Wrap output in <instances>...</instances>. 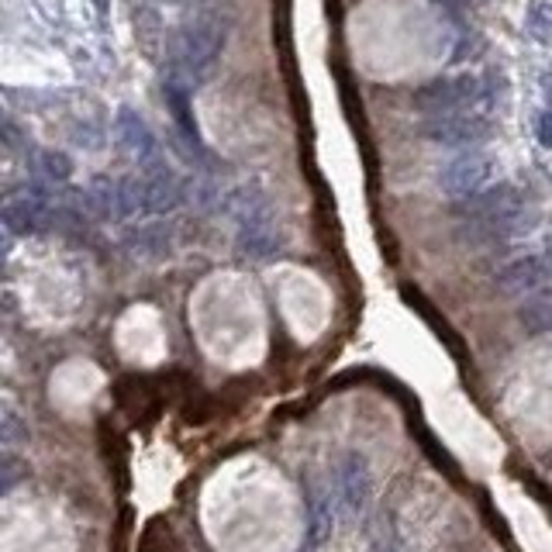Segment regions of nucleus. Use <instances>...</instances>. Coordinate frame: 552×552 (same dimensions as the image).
I'll return each mask as SVG.
<instances>
[{
    "mask_svg": "<svg viewBox=\"0 0 552 552\" xmlns=\"http://www.w3.org/2000/svg\"><path fill=\"white\" fill-rule=\"evenodd\" d=\"M114 135H118L121 149H125L138 166L156 163V156H159L156 135H152V128L145 125L142 114H135L132 107H121V111H118V121H114Z\"/></svg>",
    "mask_w": 552,
    "mask_h": 552,
    "instance_id": "9d476101",
    "label": "nucleus"
},
{
    "mask_svg": "<svg viewBox=\"0 0 552 552\" xmlns=\"http://www.w3.org/2000/svg\"><path fill=\"white\" fill-rule=\"evenodd\" d=\"M497 173V163L490 152L483 149H463L459 156H452L439 173V187L446 190L452 201H466V197L480 194L490 187Z\"/></svg>",
    "mask_w": 552,
    "mask_h": 552,
    "instance_id": "423d86ee",
    "label": "nucleus"
},
{
    "mask_svg": "<svg viewBox=\"0 0 552 552\" xmlns=\"http://www.w3.org/2000/svg\"><path fill=\"white\" fill-rule=\"evenodd\" d=\"M549 276L552 270H549L546 256H518L494 273V287L501 290L504 297H532V294H539V290H546Z\"/></svg>",
    "mask_w": 552,
    "mask_h": 552,
    "instance_id": "0eeeda50",
    "label": "nucleus"
},
{
    "mask_svg": "<svg viewBox=\"0 0 552 552\" xmlns=\"http://www.w3.org/2000/svg\"><path fill=\"white\" fill-rule=\"evenodd\" d=\"M138 190H142V211L145 214H166L180 204V180L173 176L170 166L149 163L145 173L138 176Z\"/></svg>",
    "mask_w": 552,
    "mask_h": 552,
    "instance_id": "1a4fd4ad",
    "label": "nucleus"
},
{
    "mask_svg": "<svg viewBox=\"0 0 552 552\" xmlns=\"http://www.w3.org/2000/svg\"><path fill=\"white\" fill-rule=\"evenodd\" d=\"M335 532V515H332V497L321 483L308 487V528H304V549L301 552H321L325 542Z\"/></svg>",
    "mask_w": 552,
    "mask_h": 552,
    "instance_id": "f8f14e48",
    "label": "nucleus"
},
{
    "mask_svg": "<svg viewBox=\"0 0 552 552\" xmlns=\"http://www.w3.org/2000/svg\"><path fill=\"white\" fill-rule=\"evenodd\" d=\"M459 228L473 245H504L518 235H528L539 221V211L511 183H497L480 194L456 201Z\"/></svg>",
    "mask_w": 552,
    "mask_h": 552,
    "instance_id": "f257e3e1",
    "label": "nucleus"
},
{
    "mask_svg": "<svg viewBox=\"0 0 552 552\" xmlns=\"http://www.w3.org/2000/svg\"><path fill=\"white\" fill-rule=\"evenodd\" d=\"M546 263H549V270H552V239H549V245H546Z\"/></svg>",
    "mask_w": 552,
    "mask_h": 552,
    "instance_id": "b1692460",
    "label": "nucleus"
},
{
    "mask_svg": "<svg viewBox=\"0 0 552 552\" xmlns=\"http://www.w3.org/2000/svg\"><path fill=\"white\" fill-rule=\"evenodd\" d=\"M490 111H494L490 104H477V107H463V111L432 114V118H425L418 125V135L435 145H449V149H477L494 132Z\"/></svg>",
    "mask_w": 552,
    "mask_h": 552,
    "instance_id": "20e7f679",
    "label": "nucleus"
},
{
    "mask_svg": "<svg viewBox=\"0 0 552 552\" xmlns=\"http://www.w3.org/2000/svg\"><path fill=\"white\" fill-rule=\"evenodd\" d=\"M0 442H4V449H18L21 442H28V421L18 418V411L11 408V404H4V411H0Z\"/></svg>",
    "mask_w": 552,
    "mask_h": 552,
    "instance_id": "a211bd4d",
    "label": "nucleus"
},
{
    "mask_svg": "<svg viewBox=\"0 0 552 552\" xmlns=\"http://www.w3.org/2000/svg\"><path fill=\"white\" fill-rule=\"evenodd\" d=\"M435 4H442V7H449L452 14H459L466 7V0H435Z\"/></svg>",
    "mask_w": 552,
    "mask_h": 552,
    "instance_id": "5701e85b",
    "label": "nucleus"
},
{
    "mask_svg": "<svg viewBox=\"0 0 552 552\" xmlns=\"http://www.w3.org/2000/svg\"><path fill=\"white\" fill-rule=\"evenodd\" d=\"M494 90H487V80L473 73H459V76H442V80H432L425 87H418L411 94V104L418 107L425 118L432 114H449V111H463V107H477V104H490L494 107Z\"/></svg>",
    "mask_w": 552,
    "mask_h": 552,
    "instance_id": "7ed1b4c3",
    "label": "nucleus"
},
{
    "mask_svg": "<svg viewBox=\"0 0 552 552\" xmlns=\"http://www.w3.org/2000/svg\"><path fill=\"white\" fill-rule=\"evenodd\" d=\"M128 245H132V252H135V256H142V259L166 256V252H170V225H163V221L142 225L138 232H132Z\"/></svg>",
    "mask_w": 552,
    "mask_h": 552,
    "instance_id": "4468645a",
    "label": "nucleus"
},
{
    "mask_svg": "<svg viewBox=\"0 0 552 552\" xmlns=\"http://www.w3.org/2000/svg\"><path fill=\"white\" fill-rule=\"evenodd\" d=\"M535 135H539V142L546 145V149H552V107H546V111L535 118Z\"/></svg>",
    "mask_w": 552,
    "mask_h": 552,
    "instance_id": "aec40b11",
    "label": "nucleus"
},
{
    "mask_svg": "<svg viewBox=\"0 0 552 552\" xmlns=\"http://www.w3.org/2000/svg\"><path fill=\"white\" fill-rule=\"evenodd\" d=\"M42 173H45V180H52V183H66L69 176H73V159H69L66 152H45Z\"/></svg>",
    "mask_w": 552,
    "mask_h": 552,
    "instance_id": "6ab92c4d",
    "label": "nucleus"
},
{
    "mask_svg": "<svg viewBox=\"0 0 552 552\" xmlns=\"http://www.w3.org/2000/svg\"><path fill=\"white\" fill-rule=\"evenodd\" d=\"M370 552H408V546H404L401 539H394V535H383V539L373 542Z\"/></svg>",
    "mask_w": 552,
    "mask_h": 552,
    "instance_id": "412c9836",
    "label": "nucleus"
},
{
    "mask_svg": "<svg viewBox=\"0 0 552 552\" xmlns=\"http://www.w3.org/2000/svg\"><path fill=\"white\" fill-rule=\"evenodd\" d=\"M49 214V197L38 187H25L21 194L7 197L4 204V228L11 235H32L38 232L42 218Z\"/></svg>",
    "mask_w": 552,
    "mask_h": 552,
    "instance_id": "9b49d317",
    "label": "nucleus"
},
{
    "mask_svg": "<svg viewBox=\"0 0 552 552\" xmlns=\"http://www.w3.org/2000/svg\"><path fill=\"white\" fill-rule=\"evenodd\" d=\"M135 32H138V42H142V49L152 56V52L159 49V38H163V21L156 18V11H152L149 4L138 7V14H135Z\"/></svg>",
    "mask_w": 552,
    "mask_h": 552,
    "instance_id": "f3484780",
    "label": "nucleus"
},
{
    "mask_svg": "<svg viewBox=\"0 0 552 552\" xmlns=\"http://www.w3.org/2000/svg\"><path fill=\"white\" fill-rule=\"evenodd\" d=\"M14 480H18V473H14V456H4V490H14Z\"/></svg>",
    "mask_w": 552,
    "mask_h": 552,
    "instance_id": "4be33fe9",
    "label": "nucleus"
},
{
    "mask_svg": "<svg viewBox=\"0 0 552 552\" xmlns=\"http://www.w3.org/2000/svg\"><path fill=\"white\" fill-rule=\"evenodd\" d=\"M525 28L539 45H552V0H532Z\"/></svg>",
    "mask_w": 552,
    "mask_h": 552,
    "instance_id": "dca6fc26",
    "label": "nucleus"
},
{
    "mask_svg": "<svg viewBox=\"0 0 552 552\" xmlns=\"http://www.w3.org/2000/svg\"><path fill=\"white\" fill-rule=\"evenodd\" d=\"M339 483H342V511L345 518H363V511L370 508V497H373V473L370 463H366L363 452H349L339 466Z\"/></svg>",
    "mask_w": 552,
    "mask_h": 552,
    "instance_id": "6e6552de",
    "label": "nucleus"
},
{
    "mask_svg": "<svg viewBox=\"0 0 552 552\" xmlns=\"http://www.w3.org/2000/svg\"><path fill=\"white\" fill-rule=\"evenodd\" d=\"M225 38H228V21H221L218 11L204 7L197 18L183 21L173 32V42H170L173 69L194 83L207 80L211 69L218 66L221 52H225Z\"/></svg>",
    "mask_w": 552,
    "mask_h": 552,
    "instance_id": "f03ea898",
    "label": "nucleus"
},
{
    "mask_svg": "<svg viewBox=\"0 0 552 552\" xmlns=\"http://www.w3.org/2000/svg\"><path fill=\"white\" fill-rule=\"evenodd\" d=\"M401 294H404V301H408V304H411V308H414V311H418V314H421V318H425V321H428V325H432V332H435V335H439V339H446V342H449V349H452V352H456V356H459V352H463V342H459V335H456V332H452V328L446 325V318H439V314H435V308H432V304H428V301H425V297H421V294H418V290L404 287V290H401Z\"/></svg>",
    "mask_w": 552,
    "mask_h": 552,
    "instance_id": "2eb2a0df",
    "label": "nucleus"
},
{
    "mask_svg": "<svg viewBox=\"0 0 552 552\" xmlns=\"http://www.w3.org/2000/svg\"><path fill=\"white\" fill-rule=\"evenodd\" d=\"M518 321L528 335H552V287L525 297L518 308Z\"/></svg>",
    "mask_w": 552,
    "mask_h": 552,
    "instance_id": "ddd939ff",
    "label": "nucleus"
},
{
    "mask_svg": "<svg viewBox=\"0 0 552 552\" xmlns=\"http://www.w3.org/2000/svg\"><path fill=\"white\" fill-rule=\"evenodd\" d=\"M235 218H239V235H235L239 256L273 259L280 252V228H276L273 207L266 197H256L245 190L242 201L235 204Z\"/></svg>",
    "mask_w": 552,
    "mask_h": 552,
    "instance_id": "39448f33",
    "label": "nucleus"
}]
</instances>
